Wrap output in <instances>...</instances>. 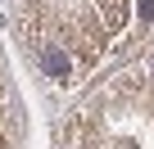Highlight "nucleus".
<instances>
[{
	"mask_svg": "<svg viewBox=\"0 0 154 149\" xmlns=\"http://www.w3.org/2000/svg\"><path fill=\"white\" fill-rule=\"evenodd\" d=\"M41 72H50L54 82H63L68 77V54L59 45H41Z\"/></svg>",
	"mask_w": 154,
	"mask_h": 149,
	"instance_id": "1",
	"label": "nucleus"
},
{
	"mask_svg": "<svg viewBox=\"0 0 154 149\" xmlns=\"http://www.w3.org/2000/svg\"><path fill=\"white\" fill-rule=\"evenodd\" d=\"M95 5H100V14H104V27H122L131 0H95Z\"/></svg>",
	"mask_w": 154,
	"mask_h": 149,
	"instance_id": "2",
	"label": "nucleus"
},
{
	"mask_svg": "<svg viewBox=\"0 0 154 149\" xmlns=\"http://www.w3.org/2000/svg\"><path fill=\"white\" fill-rule=\"evenodd\" d=\"M140 23H145V27L154 23V0H145V5H140Z\"/></svg>",
	"mask_w": 154,
	"mask_h": 149,
	"instance_id": "3",
	"label": "nucleus"
},
{
	"mask_svg": "<svg viewBox=\"0 0 154 149\" xmlns=\"http://www.w3.org/2000/svg\"><path fill=\"white\" fill-rule=\"evenodd\" d=\"M145 72H149V82H154V54H149V59H145Z\"/></svg>",
	"mask_w": 154,
	"mask_h": 149,
	"instance_id": "4",
	"label": "nucleus"
}]
</instances>
